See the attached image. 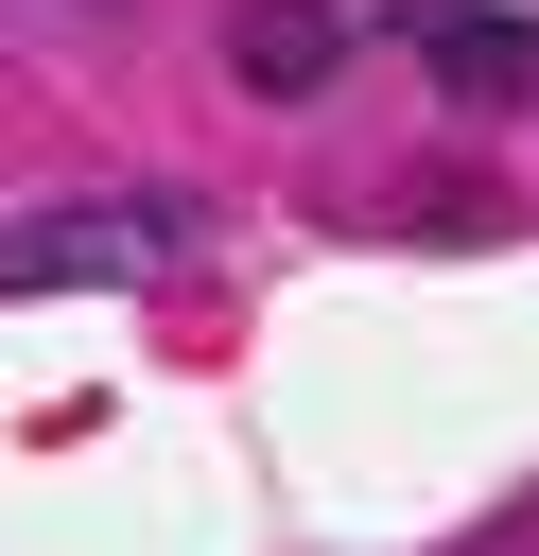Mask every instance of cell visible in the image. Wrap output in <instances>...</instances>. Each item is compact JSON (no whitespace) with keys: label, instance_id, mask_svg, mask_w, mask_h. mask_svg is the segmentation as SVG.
<instances>
[{"label":"cell","instance_id":"obj_1","mask_svg":"<svg viewBox=\"0 0 539 556\" xmlns=\"http://www.w3.org/2000/svg\"><path fill=\"white\" fill-rule=\"evenodd\" d=\"M174 243H191V208H156V191H52L0 226V295H87V278H139Z\"/></svg>","mask_w":539,"mask_h":556},{"label":"cell","instance_id":"obj_2","mask_svg":"<svg viewBox=\"0 0 539 556\" xmlns=\"http://www.w3.org/2000/svg\"><path fill=\"white\" fill-rule=\"evenodd\" d=\"M400 35H417V70L452 104H522L539 87V17H504V0H400Z\"/></svg>","mask_w":539,"mask_h":556},{"label":"cell","instance_id":"obj_3","mask_svg":"<svg viewBox=\"0 0 539 556\" xmlns=\"http://www.w3.org/2000/svg\"><path fill=\"white\" fill-rule=\"evenodd\" d=\"M330 52H348V35H330V0H243V35H226V70H243V87H278V104H296V87H330Z\"/></svg>","mask_w":539,"mask_h":556}]
</instances>
